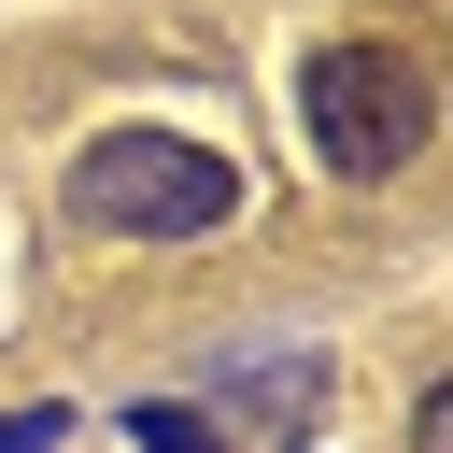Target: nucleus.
Returning a JSON list of instances; mask_svg holds the SVG:
<instances>
[{"mask_svg": "<svg viewBox=\"0 0 453 453\" xmlns=\"http://www.w3.org/2000/svg\"><path fill=\"white\" fill-rule=\"evenodd\" d=\"M226 212H241V170L184 127H99L71 156V226L99 241H212Z\"/></svg>", "mask_w": 453, "mask_h": 453, "instance_id": "1", "label": "nucleus"}, {"mask_svg": "<svg viewBox=\"0 0 453 453\" xmlns=\"http://www.w3.org/2000/svg\"><path fill=\"white\" fill-rule=\"evenodd\" d=\"M425 127H439V85H425L411 42H340V57H311V156H326L340 184L411 170Z\"/></svg>", "mask_w": 453, "mask_h": 453, "instance_id": "2", "label": "nucleus"}, {"mask_svg": "<svg viewBox=\"0 0 453 453\" xmlns=\"http://www.w3.org/2000/svg\"><path fill=\"white\" fill-rule=\"evenodd\" d=\"M212 411H226V425H212L226 453H255V439L283 453V439H311V411H326V354H311V340H283V354H212Z\"/></svg>", "mask_w": 453, "mask_h": 453, "instance_id": "3", "label": "nucleus"}, {"mask_svg": "<svg viewBox=\"0 0 453 453\" xmlns=\"http://www.w3.org/2000/svg\"><path fill=\"white\" fill-rule=\"evenodd\" d=\"M127 453H226V439H212V411H184V396H142V411H127Z\"/></svg>", "mask_w": 453, "mask_h": 453, "instance_id": "4", "label": "nucleus"}, {"mask_svg": "<svg viewBox=\"0 0 453 453\" xmlns=\"http://www.w3.org/2000/svg\"><path fill=\"white\" fill-rule=\"evenodd\" d=\"M57 439H71V411H57V396H28V411H0V453H57Z\"/></svg>", "mask_w": 453, "mask_h": 453, "instance_id": "5", "label": "nucleus"}, {"mask_svg": "<svg viewBox=\"0 0 453 453\" xmlns=\"http://www.w3.org/2000/svg\"><path fill=\"white\" fill-rule=\"evenodd\" d=\"M411 453H453V396H439V382L411 396Z\"/></svg>", "mask_w": 453, "mask_h": 453, "instance_id": "6", "label": "nucleus"}]
</instances>
